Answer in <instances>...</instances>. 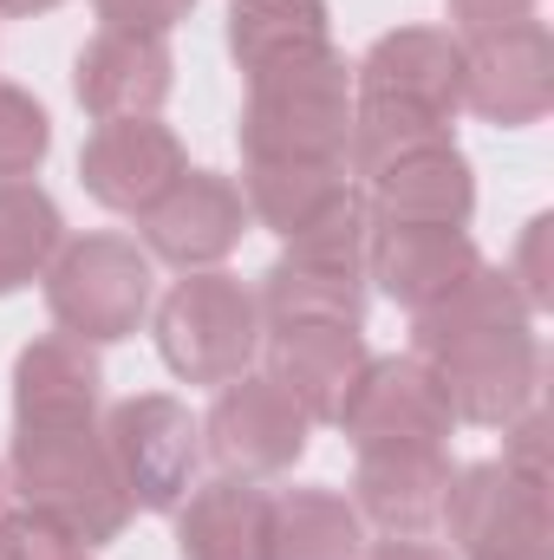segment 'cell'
<instances>
[{
	"mask_svg": "<svg viewBox=\"0 0 554 560\" xmlns=\"http://www.w3.org/2000/svg\"><path fill=\"white\" fill-rule=\"evenodd\" d=\"M7 489L53 515L66 535H79L85 548H105L125 535V522L138 515L99 423H46V430H13V456H7Z\"/></svg>",
	"mask_w": 554,
	"mask_h": 560,
	"instance_id": "obj_1",
	"label": "cell"
},
{
	"mask_svg": "<svg viewBox=\"0 0 554 560\" xmlns=\"http://www.w3.org/2000/svg\"><path fill=\"white\" fill-rule=\"evenodd\" d=\"M242 156H339L353 138V66L339 52H313L249 79L242 98Z\"/></svg>",
	"mask_w": 554,
	"mask_h": 560,
	"instance_id": "obj_2",
	"label": "cell"
},
{
	"mask_svg": "<svg viewBox=\"0 0 554 560\" xmlns=\"http://www.w3.org/2000/svg\"><path fill=\"white\" fill-rule=\"evenodd\" d=\"M262 332L268 326H262L255 287H242L222 268L183 275L157 306V352L183 385H216V392L235 385L255 365Z\"/></svg>",
	"mask_w": 554,
	"mask_h": 560,
	"instance_id": "obj_3",
	"label": "cell"
},
{
	"mask_svg": "<svg viewBox=\"0 0 554 560\" xmlns=\"http://www.w3.org/2000/svg\"><path fill=\"white\" fill-rule=\"evenodd\" d=\"M46 313L59 332L85 339V346H112L131 339L150 313V255L131 235H79L59 242L53 268H46Z\"/></svg>",
	"mask_w": 554,
	"mask_h": 560,
	"instance_id": "obj_4",
	"label": "cell"
},
{
	"mask_svg": "<svg viewBox=\"0 0 554 560\" xmlns=\"http://www.w3.org/2000/svg\"><path fill=\"white\" fill-rule=\"evenodd\" d=\"M105 456L131 495V509L143 515H170L203 469V423L189 418V405H176L170 392H138L125 405H112L105 423Z\"/></svg>",
	"mask_w": 554,
	"mask_h": 560,
	"instance_id": "obj_5",
	"label": "cell"
},
{
	"mask_svg": "<svg viewBox=\"0 0 554 560\" xmlns=\"http://www.w3.org/2000/svg\"><path fill=\"white\" fill-rule=\"evenodd\" d=\"M443 535L457 560H554L549 489L503 463H463L443 495Z\"/></svg>",
	"mask_w": 554,
	"mask_h": 560,
	"instance_id": "obj_6",
	"label": "cell"
},
{
	"mask_svg": "<svg viewBox=\"0 0 554 560\" xmlns=\"http://www.w3.org/2000/svg\"><path fill=\"white\" fill-rule=\"evenodd\" d=\"M307 436H313L307 411L280 392L275 378L268 372H242L235 385L216 392V405L203 418V456L222 476L268 482V476H287L307 456Z\"/></svg>",
	"mask_w": 554,
	"mask_h": 560,
	"instance_id": "obj_7",
	"label": "cell"
},
{
	"mask_svg": "<svg viewBox=\"0 0 554 560\" xmlns=\"http://www.w3.org/2000/svg\"><path fill=\"white\" fill-rule=\"evenodd\" d=\"M339 430L353 450H443L450 443V398L424 359H366L359 385L339 405Z\"/></svg>",
	"mask_w": 554,
	"mask_h": 560,
	"instance_id": "obj_8",
	"label": "cell"
},
{
	"mask_svg": "<svg viewBox=\"0 0 554 560\" xmlns=\"http://www.w3.org/2000/svg\"><path fill=\"white\" fill-rule=\"evenodd\" d=\"M450 398L457 423H483L503 430L529 405H542V339L535 326H503V332H476L437 359H424Z\"/></svg>",
	"mask_w": 554,
	"mask_h": 560,
	"instance_id": "obj_9",
	"label": "cell"
},
{
	"mask_svg": "<svg viewBox=\"0 0 554 560\" xmlns=\"http://www.w3.org/2000/svg\"><path fill=\"white\" fill-rule=\"evenodd\" d=\"M138 248L150 261H170L183 275L196 268H216L242 248L249 235V202H242V183L222 176V170H183L150 209L138 215Z\"/></svg>",
	"mask_w": 554,
	"mask_h": 560,
	"instance_id": "obj_10",
	"label": "cell"
},
{
	"mask_svg": "<svg viewBox=\"0 0 554 560\" xmlns=\"http://www.w3.org/2000/svg\"><path fill=\"white\" fill-rule=\"evenodd\" d=\"M554 105V39L542 20L463 39V112L496 131L542 125Z\"/></svg>",
	"mask_w": 554,
	"mask_h": 560,
	"instance_id": "obj_11",
	"label": "cell"
},
{
	"mask_svg": "<svg viewBox=\"0 0 554 560\" xmlns=\"http://www.w3.org/2000/svg\"><path fill=\"white\" fill-rule=\"evenodd\" d=\"M176 85V52H170V33H118V26H99L79 59H72V92L79 105L112 125V118H157L163 98Z\"/></svg>",
	"mask_w": 554,
	"mask_h": 560,
	"instance_id": "obj_12",
	"label": "cell"
},
{
	"mask_svg": "<svg viewBox=\"0 0 554 560\" xmlns=\"http://www.w3.org/2000/svg\"><path fill=\"white\" fill-rule=\"evenodd\" d=\"M183 170H189L183 143H176L170 125H157V118H112V125H99L85 138V150H79V183L112 215H143Z\"/></svg>",
	"mask_w": 554,
	"mask_h": 560,
	"instance_id": "obj_13",
	"label": "cell"
},
{
	"mask_svg": "<svg viewBox=\"0 0 554 560\" xmlns=\"http://www.w3.org/2000/svg\"><path fill=\"white\" fill-rule=\"evenodd\" d=\"M450 476H457L450 450H359L353 509L385 541H430L443 528Z\"/></svg>",
	"mask_w": 554,
	"mask_h": 560,
	"instance_id": "obj_14",
	"label": "cell"
},
{
	"mask_svg": "<svg viewBox=\"0 0 554 560\" xmlns=\"http://www.w3.org/2000/svg\"><path fill=\"white\" fill-rule=\"evenodd\" d=\"M372 229H470L476 215V170L457 143L417 150L366 183Z\"/></svg>",
	"mask_w": 554,
	"mask_h": 560,
	"instance_id": "obj_15",
	"label": "cell"
},
{
	"mask_svg": "<svg viewBox=\"0 0 554 560\" xmlns=\"http://www.w3.org/2000/svg\"><path fill=\"white\" fill-rule=\"evenodd\" d=\"M353 92H379V98H412L443 118L463 112V39L443 26H399L379 33L366 46V59L353 66Z\"/></svg>",
	"mask_w": 554,
	"mask_h": 560,
	"instance_id": "obj_16",
	"label": "cell"
},
{
	"mask_svg": "<svg viewBox=\"0 0 554 560\" xmlns=\"http://www.w3.org/2000/svg\"><path fill=\"white\" fill-rule=\"evenodd\" d=\"M99 405H105V365L85 339L46 332L13 359V430L99 423Z\"/></svg>",
	"mask_w": 554,
	"mask_h": 560,
	"instance_id": "obj_17",
	"label": "cell"
},
{
	"mask_svg": "<svg viewBox=\"0 0 554 560\" xmlns=\"http://www.w3.org/2000/svg\"><path fill=\"white\" fill-rule=\"evenodd\" d=\"M359 326H275L268 332V378L307 411V423H333L346 392L366 372Z\"/></svg>",
	"mask_w": 554,
	"mask_h": 560,
	"instance_id": "obj_18",
	"label": "cell"
},
{
	"mask_svg": "<svg viewBox=\"0 0 554 560\" xmlns=\"http://www.w3.org/2000/svg\"><path fill=\"white\" fill-rule=\"evenodd\" d=\"M268 509L275 495L242 476L196 482L176 515V560H268Z\"/></svg>",
	"mask_w": 554,
	"mask_h": 560,
	"instance_id": "obj_19",
	"label": "cell"
},
{
	"mask_svg": "<svg viewBox=\"0 0 554 560\" xmlns=\"http://www.w3.org/2000/svg\"><path fill=\"white\" fill-rule=\"evenodd\" d=\"M476 268H483V255H476L470 229H372V255H366V280H379V293L405 313L443 300Z\"/></svg>",
	"mask_w": 554,
	"mask_h": 560,
	"instance_id": "obj_20",
	"label": "cell"
},
{
	"mask_svg": "<svg viewBox=\"0 0 554 560\" xmlns=\"http://www.w3.org/2000/svg\"><path fill=\"white\" fill-rule=\"evenodd\" d=\"M255 306H262V326H366V306H372V280L353 275V268H326V261H300V255H280L275 268L255 287Z\"/></svg>",
	"mask_w": 554,
	"mask_h": 560,
	"instance_id": "obj_21",
	"label": "cell"
},
{
	"mask_svg": "<svg viewBox=\"0 0 554 560\" xmlns=\"http://www.w3.org/2000/svg\"><path fill=\"white\" fill-rule=\"evenodd\" d=\"M503 326H535V306L522 300V287L509 280V268H476L463 275L443 300L412 313V359H437L476 332H503Z\"/></svg>",
	"mask_w": 554,
	"mask_h": 560,
	"instance_id": "obj_22",
	"label": "cell"
},
{
	"mask_svg": "<svg viewBox=\"0 0 554 560\" xmlns=\"http://www.w3.org/2000/svg\"><path fill=\"white\" fill-rule=\"evenodd\" d=\"M333 52V7L326 0H229V59L262 79L275 66Z\"/></svg>",
	"mask_w": 554,
	"mask_h": 560,
	"instance_id": "obj_23",
	"label": "cell"
},
{
	"mask_svg": "<svg viewBox=\"0 0 554 560\" xmlns=\"http://www.w3.org/2000/svg\"><path fill=\"white\" fill-rule=\"evenodd\" d=\"M353 189V170L339 156H262L242 170V202H249V222L275 229L280 242L293 229H307L326 202H339Z\"/></svg>",
	"mask_w": 554,
	"mask_h": 560,
	"instance_id": "obj_24",
	"label": "cell"
},
{
	"mask_svg": "<svg viewBox=\"0 0 554 560\" xmlns=\"http://www.w3.org/2000/svg\"><path fill=\"white\" fill-rule=\"evenodd\" d=\"M457 118L430 112V105H412V98H379V92H353V138H346V170L359 183L385 176L392 163H405L417 150H437L450 138Z\"/></svg>",
	"mask_w": 554,
	"mask_h": 560,
	"instance_id": "obj_25",
	"label": "cell"
},
{
	"mask_svg": "<svg viewBox=\"0 0 554 560\" xmlns=\"http://www.w3.org/2000/svg\"><path fill=\"white\" fill-rule=\"evenodd\" d=\"M366 522L339 489H287L268 509V560H359Z\"/></svg>",
	"mask_w": 554,
	"mask_h": 560,
	"instance_id": "obj_26",
	"label": "cell"
},
{
	"mask_svg": "<svg viewBox=\"0 0 554 560\" xmlns=\"http://www.w3.org/2000/svg\"><path fill=\"white\" fill-rule=\"evenodd\" d=\"M59 242H66L59 202L33 176L26 183H0V300L46 275Z\"/></svg>",
	"mask_w": 554,
	"mask_h": 560,
	"instance_id": "obj_27",
	"label": "cell"
},
{
	"mask_svg": "<svg viewBox=\"0 0 554 560\" xmlns=\"http://www.w3.org/2000/svg\"><path fill=\"white\" fill-rule=\"evenodd\" d=\"M280 255H300V261H326V268H353V275H366V255H372V202H366V189L353 183L339 202H326L307 229L287 235Z\"/></svg>",
	"mask_w": 554,
	"mask_h": 560,
	"instance_id": "obj_28",
	"label": "cell"
},
{
	"mask_svg": "<svg viewBox=\"0 0 554 560\" xmlns=\"http://www.w3.org/2000/svg\"><path fill=\"white\" fill-rule=\"evenodd\" d=\"M53 150V118L33 92L0 85V183H26Z\"/></svg>",
	"mask_w": 554,
	"mask_h": 560,
	"instance_id": "obj_29",
	"label": "cell"
},
{
	"mask_svg": "<svg viewBox=\"0 0 554 560\" xmlns=\"http://www.w3.org/2000/svg\"><path fill=\"white\" fill-rule=\"evenodd\" d=\"M0 560H92V548L79 535H66L53 515L20 502L0 515Z\"/></svg>",
	"mask_w": 554,
	"mask_h": 560,
	"instance_id": "obj_30",
	"label": "cell"
},
{
	"mask_svg": "<svg viewBox=\"0 0 554 560\" xmlns=\"http://www.w3.org/2000/svg\"><path fill=\"white\" fill-rule=\"evenodd\" d=\"M549 443H554V436H549V411H542V405H529L516 423H503V456H496V463H503L509 476H522V482H542V489H549Z\"/></svg>",
	"mask_w": 554,
	"mask_h": 560,
	"instance_id": "obj_31",
	"label": "cell"
},
{
	"mask_svg": "<svg viewBox=\"0 0 554 560\" xmlns=\"http://www.w3.org/2000/svg\"><path fill=\"white\" fill-rule=\"evenodd\" d=\"M549 235H554V215H535L529 229H522V242H516V261H509V280L522 287V300L535 306V313H549L554 287H549Z\"/></svg>",
	"mask_w": 554,
	"mask_h": 560,
	"instance_id": "obj_32",
	"label": "cell"
},
{
	"mask_svg": "<svg viewBox=\"0 0 554 560\" xmlns=\"http://www.w3.org/2000/svg\"><path fill=\"white\" fill-rule=\"evenodd\" d=\"M92 7H99V20L118 26V33H170L176 20H189L196 0H92Z\"/></svg>",
	"mask_w": 554,
	"mask_h": 560,
	"instance_id": "obj_33",
	"label": "cell"
},
{
	"mask_svg": "<svg viewBox=\"0 0 554 560\" xmlns=\"http://www.w3.org/2000/svg\"><path fill=\"white\" fill-rule=\"evenodd\" d=\"M443 7L457 20V39H483V33H503V26L535 20V0H443Z\"/></svg>",
	"mask_w": 554,
	"mask_h": 560,
	"instance_id": "obj_34",
	"label": "cell"
},
{
	"mask_svg": "<svg viewBox=\"0 0 554 560\" xmlns=\"http://www.w3.org/2000/svg\"><path fill=\"white\" fill-rule=\"evenodd\" d=\"M359 560H457V555L437 548V541H372Z\"/></svg>",
	"mask_w": 554,
	"mask_h": 560,
	"instance_id": "obj_35",
	"label": "cell"
},
{
	"mask_svg": "<svg viewBox=\"0 0 554 560\" xmlns=\"http://www.w3.org/2000/svg\"><path fill=\"white\" fill-rule=\"evenodd\" d=\"M53 7H66V0H0L7 20H33V13H53Z\"/></svg>",
	"mask_w": 554,
	"mask_h": 560,
	"instance_id": "obj_36",
	"label": "cell"
},
{
	"mask_svg": "<svg viewBox=\"0 0 554 560\" xmlns=\"http://www.w3.org/2000/svg\"><path fill=\"white\" fill-rule=\"evenodd\" d=\"M0 495H7V469H0Z\"/></svg>",
	"mask_w": 554,
	"mask_h": 560,
	"instance_id": "obj_37",
	"label": "cell"
}]
</instances>
